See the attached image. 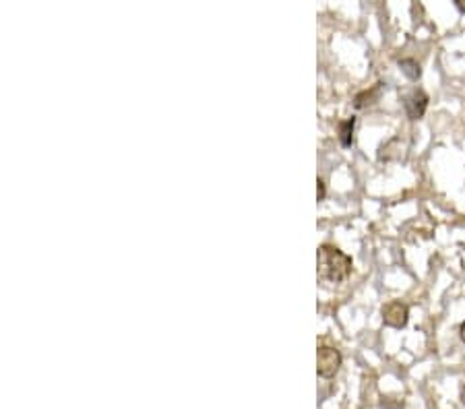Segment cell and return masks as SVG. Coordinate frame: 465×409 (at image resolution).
I'll use <instances>...</instances> for the list:
<instances>
[{
    "label": "cell",
    "instance_id": "277c9868",
    "mask_svg": "<svg viewBox=\"0 0 465 409\" xmlns=\"http://www.w3.org/2000/svg\"><path fill=\"white\" fill-rule=\"evenodd\" d=\"M383 323L387 327H393V329H403L407 325V318H409V308L407 304L399 302V300H393L389 304L383 306Z\"/></svg>",
    "mask_w": 465,
    "mask_h": 409
},
{
    "label": "cell",
    "instance_id": "30bf717a",
    "mask_svg": "<svg viewBox=\"0 0 465 409\" xmlns=\"http://www.w3.org/2000/svg\"><path fill=\"white\" fill-rule=\"evenodd\" d=\"M459 335H461V339H464V343H465V320H464V323H461V329H459Z\"/></svg>",
    "mask_w": 465,
    "mask_h": 409
},
{
    "label": "cell",
    "instance_id": "3957f363",
    "mask_svg": "<svg viewBox=\"0 0 465 409\" xmlns=\"http://www.w3.org/2000/svg\"><path fill=\"white\" fill-rule=\"evenodd\" d=\"M401 102H403V110L409 120H420L428 108V96L422 89H412L409 93H405L401 98Z\"/></svg>",
    "mask_w": 465,
    "mask_h": 409
},
{
    "label": "cell",
    "instance_id": "5b68a950",
    "mask_svg": "<svg viewBox=\"0 0 465 409\" xmlns=\"http://www.w3.org/2000/svg\"><path fill=\"white\" fill-rule=\"evenodd\" d=\"M383 83H374L370 89H364V91H360L356 98H354V105L358 108V110H364L368 105H372V103H376L381 100V93H383Z\"/></svg>",
    "mask_w": 465,
    "mask_h": 409
},
{
    "label": "cell",
    "instance_id": "9c48e42d",
    "mask_svg": "<svg viewBox=\"0 0 465 409\" xmlns=\"http://www.w3.org/2000/svg\"><path fill=\"white\" fill-rule=\"evenodd\" d=\"M455 6H457V8H459V11H461V13L465 15V0H457V2H455Z\"/></svg>",
    "mask_w": 465,
    "mask_h": 409
},
{
    "label": "cell",
    "instance_id": "7a4b0ae2",
    "mask_svg": "<svg viewBox=\"0 0 465 409\" xmlns=\"http://www.w3.org/2000/svg\"><path fill=\"white\" fill-rule=\"evenodd\" d=\"M341 366V353L331 345H321L317 353V372L323 378H331L337 375Z\"/></svg>",
    "mask_w": 465,
    "mask_h": 409
},
{
    "label": "cell",
    "instance_id": "6da1fadb",
    "mask_svg": "<svg viewBox=\"0 0 465 409\" xmlns=\"http://www.w3.org/2000/svg\"><path fill=\"white\" fill-rule=\"evenodd\" d=\"M317 263H319V277L327 283H341L352 273V257H348L333 244H323L319 248Z\"/></svg>",
    "mask_w": 465,
    "mask_h": 409
},
{
    "label": "cell",
    "instance_id": "ba28073f",
    "mask_svg": "<svg viewBox=\"0 0 465 409\" xmlns=\"http://www.w3.org/2000/svg\"><path fill=\"white\" fill-rule=\"evenodd\" d=\"M317 184H319V188H317V193H319V201H323V199H325V182L319 180Z\"/></svg>",
    "mask_w": 465,
    "mask_h": 409
},
{
    "label": "cell",
    "instance_id": "52a82bcc",
    "mask_svg": "<svg viewBox=\"0 0 465 409\" xmlns=\"http://www.w3.org/2000/svg\"><path fill=\"white\" fill-rule=\"evenodd\" d=\"M399 68L405 72V77L407 79H412V81H418L420 77H422V68L420 65L414 60V58H401L399 60Z\"/></svg>",
    "mask_w": 465,
    "mask_h": 409
},
{
    "label": "cell",
    "instance_id": "8992f818",
    "mask_svg": "<svg viewBox=\"0 0 465 409\" xmlns=\"http://www.w3.org/2000/svg\"><path fill=\"white\" fill-rule=\"evenodd\" d=\"M354 126H356V118L354 116L339 122V126H337L339 129V143L343 147H350L354 143Z\"/></svg>",
    "mask_w": 465,
    "mask_h": 409
}]
</instances>
